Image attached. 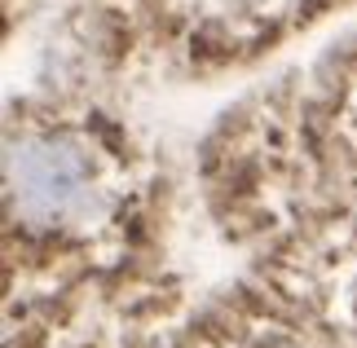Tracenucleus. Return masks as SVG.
<instances>
[{
	"instance_id": "f257e3e1",
	"label": "nucleus",
	"mask_w": 357,
	"mask_h": 348,
	"mask_svg": "<svg viewBox=\"0 0 357 348\" xmlns=\"http://www.w3.org/2000/svg\"><path fill=\"white\" fill-rule=\"evenodd\" d=\"M9 199L31 220H66L89 207V163L75 146L53 142V137H31L9 150Z\"/></svg>"
}]
</instances>
